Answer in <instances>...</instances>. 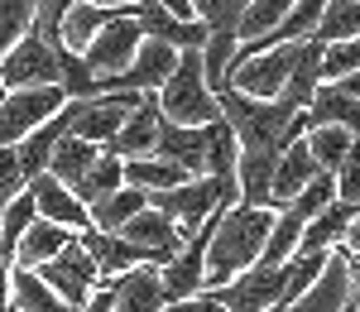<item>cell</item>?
<instances>
[{
  "label": "cell",
  "instance_id": "obj_1",
  "mask_svg": "<svg viewBox=\"0 0 360 312\" xmlns=\"http://www.w3.org/2000/svg\"><path fill=\"white\" fill-rule=\"evenodd\" d=\"M269 226H274V207H245V202L226 207L217 216L212 240H207V279H202V288H221L236 274H245L250 264L264 255Z\"/></svg>",
  "mask_w": 360,
  "mask_h": 312
},
{
  "label": "cell",
  "instance_id": "obj_2",
  "mask_svg": "<svg viewBox=\"0 0 360 312\" xmlns=\"http://www.w3.org/2000/svg\"><path fill=\"white\" fill-rule=\"evenodd\" d=\"M217 101H221V120L231 125V135L240 149H269V154H283L293 135H288V125H293V115L283 101H259V96H245V91H236V86H221L217 91Z\"/></svg>",
  "mask_w": 360,
  "mask_h": 312
},
{
  "label": "cell",
  "instance_id": "obj_3",
  "mask_svg": "<svg viewBox=\"0 0 360 312\" xmlns=\"http://www.w3.org/2000/svg\"><path fill=\"white\" fill-rule=\"evenodd\" d=\"M154 96H159L164 120H173V125H212V120H221V101L207 86V72H202V48H178V67L168 72V82Z\"/></svg>",
  "mask_w": 360,
  "mask_h": 312
},
{
  "label": "cell",
  "instance_id": "obj_4",
  "mask_svg": "<svg viewBox=\"0 0 360 312\" xmlns=\"http://www.w3.org/2000/svg\"><path fill=\"white\" fill-rule=\"evenodd\" d=\"M236 202H240L236 178H212V173L188 178V183H178V188H168V193H149V207L164 212L183 235H193L217 207H236Z\"/></svg>",
  "mask_w": 360,
  "mask_h": 312
},
{
  "label": "cell",
  "instance_id": "obj_5",
  "mask_svg": "<svg viewBox=\"0 0 360 312\" xmlns=\"http://www.w3.org/2000/svg\"><path fill=\"white\" fill-rule=\"evenodd\" d=\"M34 274L53 288V293H58V298H63L72 312H77L86 298H91V288L101 284V269H96V259L82 250V240H77V235H72V240H68V245H63V250H58L49 264H39Z\"/></svg>",
  "mask_w": 360,
  "mask_h": 312
},
{
  "label": "cell",
  "instance_id": "obj_6",
  "mask_svg": "<svg viewBox=\"0 0 360 312\" xmlns=\"http://www.w3.org/2000/svg\"><path fill=\"white\" fill-rule=\"evenodd\" d=\"M68 91L63 86H20L0 96V144H20L29 130H39L49 115L63 111Z\"/></svg>",
  "mask_w": 360,
  "mask_h": 312
},
{
  "label": "cell",
  "instance_id": "obj_7",
  "mask_svg": "<svg viewBox=\"0 0 360 312\" xmlns=\"http://www.w3.org/2000/svg\"><path fill=\"white\" fill-rule=\"evenodd\" d=\"M58 48L44 44L34 29H29L20 44H10L0 53V86L5 91H20V86H58Z\"/></svg>",
  "mask_w": 360,
  "mask_h": 312
},
{
  "label": "cell",
  "instance_id": "obj_8",
  "mask_svg": "<svg viewBox=\"0 0 360 312\" xmlns=\"http://www.w3.org/2000/svg\"><path fill=\"white\" fill-rule=\"evenodd\" d=\"M288 264V259H283ZM283 264H264V259H255L245 274H236L231 284L221 288H207L226 312H269L278 303V293H283V279H288V269Z\"/></svg>",
  "mask_w": 360,
  "mask_h": 312
},
{
  "label": "cell",
  "instance_id": "obj_9",
  "mask_svg": "<svg viewBox=\"0 0 360 312\" xmlns=\"http://www.w3.org/2000/svg\"><path fill=\"white\" fill-rule=\"evenodd\" d=\"M139 44H144L139 20H135V15H115L111 25L82 48V63L91 67V77H111V72H125V67L135 63Z\"/></svg>",
  "mask_w": 360,
  "mask_h": 312
},
{
  "label": "cell",
  "instance_id": "obj_10",
  "mask_svg": "<svg viewBox=\"0 0 360 312\" xmlns=\"http://www.w3.org/2000/svg\"><path fill=\"white\" fill-rule=\"evenodd\" d=\"M135 106H139L135 91H101V96H82V101H77V115H72V135L106 149Z\"/></svg>",
  "mask_w": 360,
  "mask_h": 312
},
{
  "label": "cell",
  "instance_id": "obj_11",
  "mask_svg": "<svg viewBox=\"0 0 360 312\" xmlns=\"http://www.w3.org/2000/svg\"><path fill=\"white\" fill-rule=\"evenodd\" d=\"M77 240H82L86 255L96 259L101 284H111V279L130 274V269H139V264H154V255H149V250H139V245H130L125 235H111V230L86 226V230H77ZM154 269H159V264H154Z\"/></svg>",
  "mask_w": 360,
  "mask_h": 312
},
{
  "label": "cell",
  "instance_id": "obj_12",
  "mask_svg": "<svg viewBox=\"0 0 360 312\" xmlns=\"http://www.w3.org/2000/svg\"><path fill=\"white\" fill-rule=\"evenodd\" d=\"M207 144H212V125H173L159 120V135H154V154L173 159L178 169H188V178L207 173Z\"/></svg>",
  "mask_w": 360,
  "mask_h": 312
},
{
  "label": "cell",
  "instance_id": "obj_13",
  "mask_svg": "<svg viewBox=\"0 0 360 312\" xmlns=\"http://www.w3.org/2000/svg\"><path fill=\"white\" fill-rule=\"evenodd\" d=\"M115 235H125L130 245H139V250H149L159 269H164L168 259H173L178 250H183V240H188V235H183V230L173 226V221H168L164 212H154V207H144V212H135V216H130L125 226L115 230Z\"/></svg>",
  "mask_w": 360,
  "mask_h": 312
},
{
  "label": "cell",
  "instance_id": "obj_14",
  "mask_svg": "<svg viewBox=\"0 0 360 312\" xmlns=\"http://www.w3.org/2000/svg\"><path fill=\"white\" fill-rule=\"evenodd\" d=\"M72 115H77V101L68 96L63 101V111L58 115H49L39 130H29L25 140L15 144V154H20V169H25V178H39V173H49V159H53V149H58V140L72 130Z\"/></svg>",
  "mask_w": 360,
  "mask_h": 312
},
{
  "label": "cell",
  "instance_id": "obj_15",
  "mask_svg": "<svg viewBox=\"0 0 360 312\" xmlns=\"http://www.w3.org/2000/svg\"><path fill=\"white\" fill-rule=\"evenodd\" d=\"M346 245H336L327 269L317 274V284L307 288L303 298L293 303L288 312H351V279H346Z\"/></svg>",
  "mask_w": 360,
  "mask_h": 312
},
{
  "label": "cell",
  "instance_id": "obj_16",
  "mask_svg": "<svg viewBox=\"0 0 360 312\" xmlns=\"http://www.w3.org/2000/svg\"><path fill=\"white\" fill-rule=\"evenodd\" d=\"M29 197H34V212H39L44 221H58V226H68V230H86L91 226V212L72 197V188L58 183L53 173L29 178Z\"/></svg>",
  "mask_w": 360,
  "mask_h": 312
},
{
  "label": "cell",
  "instance_id": "obj_17",
  "mask_svg": "<svg viewBox=\"0 0 360 312\" xmlns=\"http://www.w3.org/2000/svg\"><path fill=\"white\" fill-rule=\"evenodd\" d=\"M159 120H164V111H159V96H154V91H144V96H139V106L125 115V125L115 130V140L106 144V149H111L115 159H139V154H154Z\"/></svg>",
  "mask_w": 360,
  "mask_h": 312
},
{
  "label": "cell",
  "instance_id": "obj_18",
  "mask_svg": "<svg viewBox=\"0 0 360 312\" xmlns=\"http://www.w3.org/2000/svg\"><path fill=\"white\" fill-rule=\"evenodd\" d=\"M317 159H312V154H307V140L303 135H298V140L288 144V149H283V154H278V164H274V183H269V207H288V202L298 197V193H303L307 183H312V178H317Z\"/></svg>",
  "mask_w": 360,
  "mask_h": 312
},
{
  "label": "cell",
  "instance_id": "obj_19",
  "mask_svg": "<svg viewBox=\"0 0 360 312\" xmlns=\"http://www.w3.org/2000/svg\"><path fill=\"white\" fill-rule=\"evenodd\" d=\"M298 120H303V135L312 130V125H346V130L360 140V101H356V96H346L336 82L317 86V91H312V101L298 111Z\"/></svg>",
  "mask_w": 360,
  "mask_h": 312
},
{
  "label": "cell",
  "instance_id": "obj_20",
  "mask_svg": "<svg viewBox=\"0 0 360 312\" xmlns=\"http://www.w3.org/2000/svg\"><path fill=\"white\" fill-rule=\"evenodd\" d=\"M111 284H115V312H164V303H168L154 264H139V269L120 274Z\"/></svg>",
  "mask_w": 360,
  "mask_h": 312
},
{
  "label": "cell",
  "instance_id": "obj_21",
  "mask_svg": "<svg viewBox=\"0 0 360 312\" xmlns=\"http://www.w3.org/2000/svg\"><path fill=\"white\" fill-rule=\"evenodd\" d=\"M317 86H322V44L317 39H303V48L293 58V72H288V82H283V91H278L274 101H283L288 111H303Z\"/></svg>",
  "mask_w": 360,
  "mask_h": 312
},
{
  "label": "cell",
  "instance_id": "obj_22",
  "mask_svg": "<svg viewBox=\"0 0 360 312\" xmlns=\"http://www.w3.org/2000/svg\"><path fill=\"white\" fill-rule=\"evenodd\" d=\"M77 230H68V226H58V221H44V216H34V226L20 235V245H15V269H39V264H49V259L72 240Z\"/></svg>",
  "mask_w": 360,
  "mask_h": 312
},
{
  "label": "cell",
  "instance_id": "obj_23",
  "mask_svg": "<svg viewBox=\"0 0 360 312\" xmlns=\"http://www.w3.org/2000/svg\"><path fill=\"white\" fill-rule=\"evenodd\" d=\"M356 212H360V207H351V202H327V207H322V212L303 226L293 255H307V250H336V245H341V235H346V226L356 221Z\"/></svg>",
  "mask_w": 360,
  "mask_h": 312
},
{
  "label": "cell",
  "instance_id": "obj_24",
  "mask_svg": "<svg viewBox=\"0 0 360 312\" xmlns=\"http://www.w3.org/2000/svg\"><path fill=\"white\" fill-rule=\"evenodd\" d=\"M274 164H278V154H269V149H240V159H236V188H240L245 207H269Z\"/></svg>",
  "mask_w": 360,
  "mask_h": 312
},
{
  "label": "cell",
  "instance_id": "obj_25",
  "mask_svg": "<svg viewBox=\"0 0 360 312\" xmlns=\"http://www.w3.org/2000/svg\"><path fill=\"white\" fill-rule=\"evenodd\" d=\"M115 20V10L106 5H91V0H72L68 5V15H63V25H58V39H63V48H72V53H82L86 44L101 34V29Z\"/></svg>",
  "mask_w": 360,
  "mask_h": 312
},
{
  "label": "cell",
  "instance_id": "obj_26",
  "mask_svg": "<svg viewBox=\"0 0 360 312\" xmlns=\"http://www.w3.org/2000/svg\"><path fill=\"white\" fill-rule=\"evenodd\" d=\"M188 183V169H178L173 159H159V154H139V159H125V188H139V193H168Z\"/></svg>",
  "mask_w": 360,
  "mask_h": 312
},
{
  "label": "cell",
  "instance_id": "obj_27",
  "mask_svg": "<svg viewBox=\"0 0 360 312\" xmlns=\"http://www.w3.org/2000/svg\"><path fill=\"white\" fill-rule=\"evenodd\" d=\"M10 308L15 312H72L34 269H15V264H10Z\"/></svg>",
  "mask_w": 360,
  "mask_h": 312
},
{
  "label": "cell",
  "instance_id": "obj_28",
  "mask_svg": "<svg viewBox=\"0 0 360 312\" xmlns=\"http://www.w3.org/2000/svg\"><path fill=\"white\" fill-rule=\"evenodd\" d=\"M96 154H101V144H91V140H77L72 130L58 140V149H53V159H49V173H53L63 188H77L82 183V173L96 164Z\"/></svg>",
  "mask_w": 360,
  "mask_h": 312
},
{
  "label": "cell",
  "instance_id": "obj_29",
  "mask_svg": "<svg viewBox=\"0 0 360 312\" xmlns=\"http://www.w3.org/2000/svg\"><path fill=\"white\" fill-rule=\"evenodd\" d=\"M115 188H125V159H115L111 149H101V154H96V164L82 173V183L72 188V197L82 202V207H91V202L111 197Z\"/></svg>",
  "mask_w": 360,
  "mask_h": 312
},
{
  "label": "cell",
  "instance_id": "obj_30",
  "mask_svg": "<svg viewBox=\"0 0 360 312\" xmlns=\"http://www.w3.org/2000/svg\"><path fill=\"white\" fill-rule=\"evenodd\" d=\"M149 207V193H139V188H115L111 197H101V202H91L86 212H91V226L96 230H120L135 212H144Z\"/></svg>",
  "mask_w": 360,
  "mask_h": 312
},
{
  "label": "cell",
  "instance_id": "obj_31",
  "mask_svg": "<svg viewBox=\"0 0 360 312\" xmlns=\"http://www.w3.org/2000/svg\"><path fill=\"white\" fill-rule=\"evenodd\" d=\"M303 140H307V154L317 159V169L336 173V169H341V159H346V149L356 144V135H351L346 125H312Z\"/></svg>",
  "mask_w": 360,
  "mask_h": 312
},
{
  "label": "cell",
  "instance_id": "obj_32",
  "mask_svg": "<svg viewBox=\"0 0 360 312\" xmlns=\"http://www.w3.org/2000/svg\"><path fill=\"white\" fill-rule=\"evenodd\" d=\"M317 44H341V39H360V0H327L322 20H317Z\"/></svg>",
  "mask_w": 360,
  "mask_h": 312
},
{
  "label": "cell",
  "instance_id": "obj_33",
  "mask_svg": "<svg viewBox=\"0 0 360 312\" xmlns=\"http://www.w3.org/2000/svg\"><path fill=\"white\" fill-rule=\"evenodd\" d=\"M250 0H193V15L207 25V34H236L240 39V15Z\"/></svg>",
  "mask_w": 360,
  "mask_h": 312
},
{
  "label": "cell",
  "instance_id": "obj_34",
  "mask_svg": "<svg viewBox=\"0 0 360 312\" xmlns=\"http://www.w3.org/2000/svg\"><path fill=\"white\" fill-rule=\"evenodd\" d=\"M236 44H240L236 34H207V44H202V72H207V86H212V91H221V86H226Z\"/></svg>",
  "mask_w": 360,
  "mask_h": 312
},
{
  "label": "cell",
  "instance_id": "obj_35",
  "mask_svg": "<svg viewBox=\"0 0 360 312\" xmlns=\"http://www.w3.org/2000/svg\"><path fill=\"white\" fill-rule=\"evenodd\" d=\"M293 5H298V0H250L245 15H240V44H245V39H259V34H269Z\"/></svg>",
  "mask_w": 360,
  "mask_h": 312
},
{
  "label": "cell",
  "instance_id": "obj_36",
  "mask_svg": "<svg viewBox=\"0 0 360 312\" xmlns=\"http://www.w3.org/2000/svg\"><path fill=\"white\" fill-rule=\"evenodd\" d=\"M34 10H39V0H0V53L29 34Z\"/></svg>",
  "mask_w": 360,
  "mask_h": 312
},
{
  "label": "cell",
  "instance_id": "obj_37",
  "mask_svg": "<svg viewBox=\"0 0 360 312\" xmlns=\"http://www.w3.org/2000/svg\"><path fill=\"white\" fill-rule=\"evenodd\" d=\"M351 72H360V39L322 44V82H341Z\"/></svg>",
  "mask_w": 360,
  "mask_h": 312
},
{
  "label": "cell",
  "instance_id": "obj_38",
  "mask_svg": "<svg viewBox=\"0 0 360 312\" xmlns=\"http://www.w3.org/2000/svg\"><path fill=\"white\" fill-rule=\"evenodd\" d=\"M29 188L25 169H20V154H15V144H0V212L10 207V197H20Z\"/></svg>",
  "mask_w": 360,
  "mask_h": 312
},
{
  "label": "cell",
  "instance_id": "obj_39",
  "mask_svg": "<svg viewBox=\"0 0 360 312\" xmlns=\"http://www.w3.org/2000/svg\"><path fill=\"white\" fill-rule=\"evenodd\" d=\"M332 183H336V202L360 207V140L346 149V159H341V169L332 173Z\"/></svg>",
  "mask_w": 360,
  "mask_h": 312
},
{
  "label": "cell",
  "instance_id": "obj_40",
  "mask_svg": "<svg viewBox=\"0 0 360 312\" xmlns=\"http://www.w3.org/2000/svg\"><path fill=\"white\" fill-rule=\"evenodd\" d=\"M164 312H226L207 288L202 293H193V298H178V303H164Z\"/></svg>",
  "mask_w": 360,
  "mask_h": 312
},
{
  "label": "cell",
  "instance_id": "obj_41",
  "mask_svg": "<svg viewBox=\"0 0 360 312\" xmlns=\"http://www.w3.org/2000/svg\"><path fill=\"white\" fill-rule=\"evenodd\" d=\"M77 312H115V284H96L91 298H86Z\"/></svg>",
  "mask_w": 360,
  "mask_h": 312
},
{
  "label": "cell",
  "instance_id": "obj_42",
  "mask_svg": "<svg viewBox=\"0 0 360 312\" xmlns=\"http://www.w3.org/2000/svg\"><path fill=\"white\" fill-rule=\"evenodd\" d=\"M346 279H351V303H356L360 298V250L346 255Z\"/></svg>",
  "mask_w": 360,
  "mask_h": 312
},
{
  "label": "cell",
  "instance_id": "obj_43",
  "mask_svg": "<svg viewBox=\"0 0 360 312\" xmlns=\"http://www.w3.org/2000/svg\"><path fill=\"white\" fill-rule=\"evenodd\" d=\"M159 5H164L173 20H197V15H193V0H159Z\"/></svg>",
  "mask_w": 360,
  "mask_h": 312
},
{
  "label": "cell",
  "instance_id": "obj_44",
  "mask_svg": "<svg viewBox=\"0 0 360 312\" xmlns=\"http://www.w3.org/2000/svg\"><path fill=\"white\" fill-rule=\"evenodd\" d=\"M341 245H346V250H360V212H356V221L346 226V235H341Z\"/></svg>",
  "mask_w": 360,
  "mask_h": 312
},
{
  "label": "cell",
  "instance_id": "obj_45",
  "mask_svg": "<svg viewBox=\"0 0 360 312\" xmlns=\"http://www.w3.org/2000/svg\"><path fill=\"white\" fill-rule=\"evenodd\" d=\"M336 86H341L346 96H356V101H360V72H351V77H341V82H336Z\"/></svg>",
  "mask_w": 360,
  "mask_h": 312
},
{
  "label": "cell",
  "instance_id": "obj_46",
  "mask_svg": "<svg viewBox=\"0 0 360 312\" xmlns=\"http://www.w3.org/2000/svg\"><path fill=\"white\" fill-rule=\"evenodd\" d=\"M91 5H106V10H115V15H130L135 0H91Z\"/></svg>",
  "mask_w": 360,
  "mask_h": 312
},
{
  "label": "cell",
  "instance_id": "obj_47",
  "mask_svg": "<svg viewBox=\"0 0 360 312\" xmlns=\"http://www.w3.org/2000/svg\"><path fill=\"white\" fill-rule=\"evenodd\" d=\"M351 312H360V298H356V303H351Z\"/></svg>",
  "mask_w": 360,
  "mask_h": 312
},
{
  "label": "cell",
  "instance_id": "obj_48",
  "mask_svg": "<svg viewBox=\"0 0 360 312\" xmlns=\"http://www.w3.org/2000/svg\"><path fill=\"white\" fill-rule=\"evenodd\" d=\"M0 96H5V86H0Z\"/></svg>",
  "mask_w": 360,
  "mask_h": 312
}]
</instances>
